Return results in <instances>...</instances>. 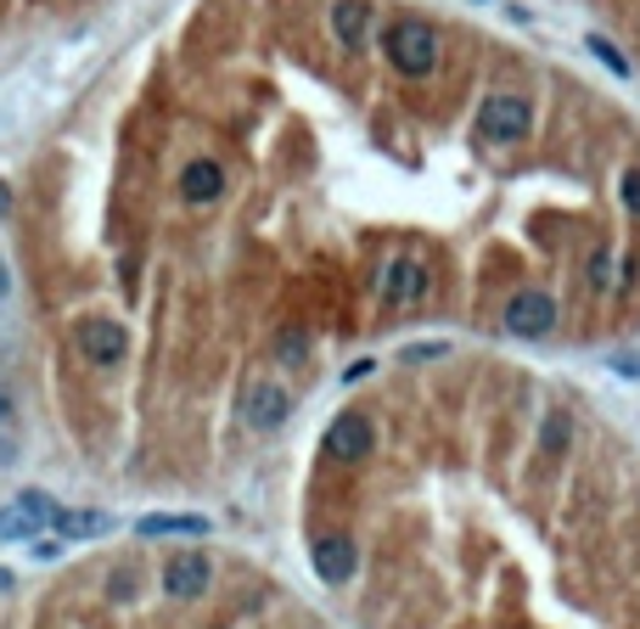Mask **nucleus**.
Segmentation results:
<instances>
[{"label":"nucleus","mask_w":640,"mask_h":629,"mask_svg":"<svg viewBox=\"0 0 640 629\" xmlns=\"http://www.w3.org/2000/svg\"><path fill=\"white\" fill-rule=\"evenodd\" d=\"M382 52H388L393 74H405V79H427V74L438 68V29H433V23H422V18H400V23H388Z\"/></svg>","instance_id":"f257e3e1"},{"label":"nucleus","mask_w":640,"mask_h":629,"mask_svg":"<svg viewBox=\"0 0 640 629\" xmlns=\"http://www.w3.org/2000/svg\"><path fill=\"white\" fill-rule=\"evenodd\" d=\"M478 135L483 141H495V147H517V141L528 135V124H534V108H528V96H517V90H495V96H483L478 102Z\"/></svg>","instance_id":"f03ea898"},{"label":"nucleus","mask_w":640,"mask_h":629,"mask_svg":"<svg viewBox=\"0 0 640 629\" xmlns=\"http://www.w3.org/2000/svg\"><path fill=\"white\" fill-rule=\"evenodd\" d=\"M427 287H433L427 265H422V259H411V254H400V259H388V265H382L377 293H382V304L405 310V304H422V299H427Z\"/></svg>","instance_id":"7ed1b4c3"},{"label":"nucleus","mask_w":640,"mask_h":629,"mask_svg":"<svg viewBox=\"0 0 640 629\" xmlns=\"http://www.w3.org/2000/svg\"><path fill=\"white\" fill-rule=\"evenodd\" d=\"M57 501L40 495V490H23L12 506H0V540H34L45 523H52Z\"/></svg>","instance_id":"20e7f679"},{"label":"nucleus","mask_w":640,"mask_h":629,"mask_svg":"<svg viewBox=\"0 0 640 629\" xmlns=\"http://www.w3.org/2000/svg\"><path fill=\"white\" fill-rule=\"evenodd\" d=\"M557 326V299L539 293V287H523V293L506 304V332L512 337H546Z\"/></svg>","instance_id":"39448f33"},{"label":"nucleus","mask_w":640,"mask_h":629,"mask_svg":"<svg viewBox=\"0 0 640 629\" xmlns=\"http://www.w3.org/2000/svg\"><path fill=\"white\" fill-rule=\"evenodd\" d=\"M326 23H332V40L343 45V52H366V40L377 29V7L371 0H332Z\"/></svg>","instance_id":"423d86ee"},{"label":"nucleus","mask_w":640,"mask_h":629,"mask_svg":"<svg viewBox=\"0 0 640 629\" xmlns=\"http://www.w3.org/2000/svg\"><path fill=\"white\" fill-rule=\"evenodd\" d=\"M79 355L108 371V366H119L130 355V332L119 321H79Z\"/></svg>","instance_id":"0eeeda50"},{"label":"nucleus","mask_w":640,"mask_h":629,"mask_svg":"<svg viewBox=\"0 0 640 629\" xmlns=\"http://www.w3.org/2000/svg\"><path fill=\"white\" fill-rule=\"evenodd\" d=\"M209 579H214V568H209L203 551H180V557L164 562V596H175V602H197V596L209 591Z\"/></svg>","instance_id":"6e6552de"},{"label":"nucleus","mask_w":640,"mask_h":629,"mask_svg":"<svg viewBox=\"0 0 640 629\" xmlns=\"http://www.w3.org/2000/svg\"><path fill=\"white\" fill-rule=\"evenodd\" d=\"M287 416H292V394L281 382H254V389L242 394V422L259 427V433H276Z\"/></svg>","instance_id":"1a4fd4ad"},{"label":"nucleus","mask_w":640,"mask_h":629,"mask_svg":"<svg viewBox=\"0 0 640 629\" xmlns=\"http://www.w3.org/2000/svg\"><path fill=\"white\" fill-rule=\"evenodd\" d=\"M371 445H377V433H371V422H366L360 411H343V416L326 427V456H332V461H366Z\"/></svg>","instance_id":"9d476101"},{"label":"nucleus","mask_w":640,"mask_h":629,"mask_svg":"<svg viewBox=\"0 0 640 629\" xmlns=\"http://www.w3.org/2000/svg\"><path fill=\"white\" fill-rule=\"evenodd\" d=\"M180 198H186L191 209H214V203L225 198V164L191 158V164L180 169Z\"/></svg>","instance_id":"9b49d317"},{"label":"nucleus","mask_w":640,"mask_h":629,"mask_svg":"<svg viewBox=\"0 0 640 629\" xmlns=\"http://www.w3.org/2000/svg\"><path fill=\"white\" fill-rule=\"evenodd\" d=\"M135 535H141V540H164V535H186V540H197V535H209V517H197V512L141 517V523H135Z\"/></svg>","instance_id":"f8f14e48"},{"label":"nucleus","mask_w":640,"mask_h":629,"mask_svg":"<svg viewBox=\"0 0 640 629\" xmlns=\"http://www.w3.org/2000/svg\"><path fill=\"white\" fill-rule=\"evenodd\" d=\"M315 573L326 579V585H343V579L355 573V540H343V535H326L315 546Z\"/></svg>","instance_id":"ddd939ff"},{"label":"nucleus","mask_w":640,"mask_h":629,"mask_svg":"<svg viewBox=\"0 0 640 629\" xmlns=\"http://www.w3.org/2000/svg\"><path fill=\"white\" fill-rule=\"evenodd\" d=\"M57 540H96V535H113V517L108 512H52Z\"/></svg>","instance_id":"4468645a"},{"label":"nucleus","mask_w":640,"mask_h":629,"mask_svg":"<svg viewBox=\"0 0 640 629\" xmlns=\"http://www.w3.org/2000/svg\"><path fill=\"white\" fill-rule=\"evenodd\" d=\"M584 52L596 57V63H607V74L613 79H635V68H629V57L618 52V45L607 40V34H584Z\"/></svg>","instance_id":"2eb2a0df"},{"label":"nucleus","mask_w":640,"mask_h":629,"mask_svg":"<svg viewBox=\"0 0 640 629\" xmlns=\"http://www.w3.org/2000/svg\"><path fill=\"white\" fill-rule=\"evenodd\" d=\"M568 445H573V422H568L562 411H551L546 427H539V450H546V456H562Z\"/></svg>","instance_id":"dca6fc26"},{"label":"nucleus","mask_w":640,"mask_h":629,"mask_svg":"<svg viewBox=\"0 0 640 629\" xmlns=\"http://www.w3.org/2000/svg\"><path fill=\"white\" fill-rule=\"evenodd\" d=\"M276 360H281V366H304V360H310V337H304L299 326L281 332V337H276Z\"/></svg>","instance_id":"f3484780"},{"label":"nucleus","mask_w":640,"mask_h":629,"mask_svg":"<svg viewBox=\"0 0 640 629\" xmlns=\"http://www.w3.org/2000/svg\"><path fill=\"white\" fill-rule=\"evenodd\" d=\"M584 281H590V293H607V287H613V248H596V254H590Z\"/></svg>","instance_id":"a211bd4d"},{"label":"nucleus","mask_w":640,"mask_h":629,"mask_svg":"<svg viewBox=\"0 0 640 629\" xmlns=\"http://www.w3.org/2000/svg\"><path fill=\"white\" fill-rule=\"evenodd\" d=\"M624 209H629V214H640V169H629V175H624Z\"/></svg>","instance_id":"6ab92c4d"},{"label":"nucleus","mask_w":640,"mask_h":629,"mask_svg":"<svg viewBox=\"0 0 640 629\" xmlns=\"http://www.w3.org/2000/svg\"><path fill=\"white\" fill-rule=\"evenodd\" d=\"M63 551H68L63 540H45V535H34V557H40V562H57Z\"/></svg>","instance_id":"aec40b11"},{"label":"nucleus","mask_w":640,"mask_h":629,"mask_svg":"<svg viewBox=\"0 0 640 629\" xmlns=\"http://www.w3.org/2000/svg\"><path fill=\"white\" fill-rule=\"evenodd\" d=\"M438 355H445V344H411V349H405V360H411V366H422V360H438Z\"/></svg>","instance_id":"412c9836"},{"label":"nucleus","mask_w":640,"mask_h":629,"mask_svg":"<svg viewBox=\"0 0 640 629\" xmlns=\"http://www.w3.org/2000/svg\"><path fill=\"white\" fill-rule=\"evenodd\" d=\"M108 591H113L119 602H130V591H135V573H130V568H119V573H113V585H108Z\"/></svg>","instance_id":"4be33fe9"},{"label":"nucleus","mask_w":640,"mask_h":629,"mask_svg":"<svg viewBox=\"0 0 640 629\" xmlns=\"http://www.w3.org/2000/svg\"><path fill=\"white\" fill-rule=\"evenodd\" d=\"M371 371H377L371 360H355V366H349V371H343V377H349V382H360V377H371Z\"/></svg>","instance_id":"5701e85b"},{"label":"nucleus","mask_w":640,"mask_h":629,"mask_svg":"<svg viewBox=\"0 0 640 629\" xmlns=\"http://www.w3.org/2000/svg\"><path fill=\"white\" fill-rule=\"evenodd\" d=\"M12 585H18V579H12V568H0V596H7Z\"/></svg>","instance_id":"b1692460"},{"label":"nucleus","mask_w":640,"mask_h":629,"mask_svg":"<svg viewBox=\"0 0 640 629\" xmlns=\"http://www.w3.org/2000/svg\"><path fill=\"white\" fill-rule=\"evenodd\" d=\"M7 209H12V191H7V186H0V214H7Z\"/></svg>","instance_id":"393cba45"},{"label":"nucleus","mask_w":640,"mask_h":629,"mask_svg":"<svg viewBox=\"0 0 640 629\" xmlns=\"http://www.w3.org/2000/svg\"><path fill=\"white\" fill-rule=\"evenodd\" d=\"M7 416H12V400H7V394H0V422H7Z\"/></svg>","instance_id":"a878e982"}]
</instances>
